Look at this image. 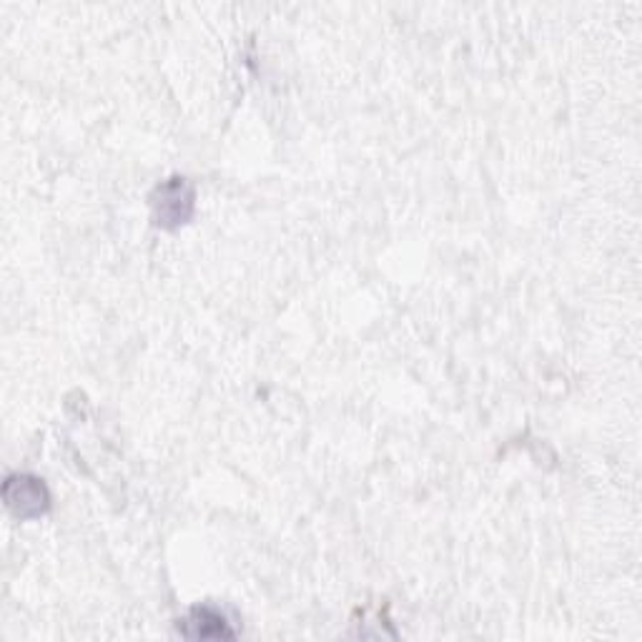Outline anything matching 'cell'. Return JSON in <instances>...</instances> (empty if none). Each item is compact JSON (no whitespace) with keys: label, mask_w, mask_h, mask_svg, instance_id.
Segmentation results:
<instances>
[{"label":"cell","mask_w":642,"mask_h":642,"mask_svg":"<svg viewBox=\"0 0 642 642\" xmlns=\"http://www.w3.org/2000/svg\"><path fill=\"white\" fill-rule=\"evenodd\" d=\"M156 224L174 229V226L184 224L194 211V191L184 179H171L161 184L151 199Z\"/></svg>","instance_id":"1"},{"label":"cell","mask_w":642,"mask_h":642,"mask_svg":"<svg viewBox=\"0 0 642 642\" xmlns=\"http://www.w3.org/2000/svg\"><path fill=\"white\" fill-rule=\"evenodd\" d=\"M6 505L11 507L18 517H36L48 510V490L41 480L31 477V474H16V477L6 480L3 487Z\"/></svg>","instance_id":"2"},{"label":"cell","mask_w":642,"mask_h":642,"mask_svg":"<svg viewBox=\"0 0 642 642\" xmlns=\"http://www.w3.org/2000/svg\"><path fill=\"white\" fill-rule=\"evenodd\" d=\"M181 635L194 640H219V638H234V630L229 622L211 608H194L189 615L179 622Z\"/></svg>","instance_id":"3"}]
</instances>
